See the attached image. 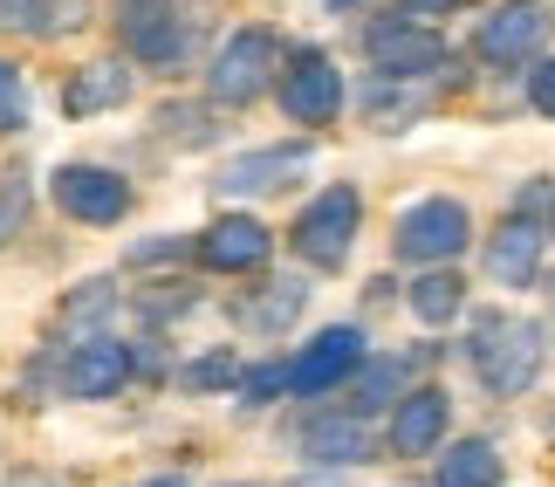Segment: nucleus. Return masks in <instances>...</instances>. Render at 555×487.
Instances as JSON below:
<instances>
[{
	"label": "nucleus",
	"mask_w": 555,
	"mask_h": 487,
	"mask_svg": "<svg viewBox=\"0 0 555 487\" xmlns=\"http://www.w3.org/2000/svg\"><path fill=\"white\" fill-rule=\"evenodd\" d=\"M466 357H474L480 385L494 392V398H515V392H528V385L542 377V330L528 323V316L487 309L480 323H474V344H466Z\"/></svg>",
	"instance_id": "nucleus-1"
},
{
	"label": "nucleus",
	"mask_w": 555,
	"mask_h": 487,
	"mask_svg": "<svg viewBox=\"0 0 555 487\" xmlns=\"http://www.w3.org/2000/svg\"><path fill=\"white\" fill-rule=\"evenodd\" d=\"M282 62H288V49L268 28H241L220 55H212L206 90H212V103H227V111H247L268 82H282Z\"/></svg>",
	"instance_id": "nucleus-2"
},
{
	"label": "nucleus",
	"mask_w": 555,
	"mask_h": 487,
	"mask_svg": "<svg viewBox=\"0 0 555 487\" xmlns=\"http://www.w3.org/2000/svg\"><path fill=\"white\" fill-rule=\"evenodd\" d=\"M357 227H364V200H357V185H323L302 214H295V254H302L309 268H344L350 247H357Z\"/></svg>",
	"instance_id": "nucleus-3"
},
{
	"label": "nucleus",
	"mask_w": 555,
	"mask_h": 487,
	"mask_svg": "<svg viewBox=\"0 0 555 487\" xmlns=\"http://www.w3.org/2000/svg\"><path fill=\"white\" fill-rule=\"evenodd\" d=\"M466 241H474V214H466L460 200H418L398 214V261H418V268H446L453 254H466Z\"/></svg>",
	"instance_id": "nucleus-4"
},
{
	"label": "nucleus",
	"mask_w": 555,
	"mask_h": 487,
	"mask_svg": "<svg viewBox=\"0 0 555 487\" xmlns=\"http://www.w3.org/2000/svg\"><path fill=\"white\" fill-rule=\"evenodd\" d=\"M357 371H364V330H357V323H330V330H315L309 344L288 357V392L323 398L336 385H350Z\"/></svg>",
	"instance_id": "nucleus-5"
},
{
	"label": "nucleus",
	"mask_w": 555,
	"mask_h": 487,
	"mask_svg": "<svg viewBox=\"0 0 555 487\" xmlns=\"http://www.w3.org/2000/svg\"><path fill=\"white\" fill-rule=\"evenodd\" d=\"M274 97H282L288 124H336V117H344V69H336L323 49H295L282 62Z\"/></svg>",
	"instance_id": "nucleus-6"
},
{
	"label": "nucleus",
	"mask_w": 555,
	"mask_h": 487,
	"mask_svg": "<svg viewBox=\"0 0 555 487\" xmlns=\"http://www.w3.org/2000/svg\"><path fill=\"white\" fill-rule=\"evenodd\" d=\"M555 35V14L542 8V0H507V8H494L480 21L474 35V55L494 62V69H515V62H535L542 41Z\"/></svg>",
	"instance_id": "nucleus-7"
},
{
	"label": "nucleus",
	"mask_w": 555,
	"mask_h": 487,
	"mask_svg": "<svg viewBox=\"0 0 555 487\" xmlns=\"http://www.w3.org/2000/svg\"><path fill=\"white\" fill-rule=\"evenodd\" d=\"M364 55L391 82H418V76L446 69V41L425 21H377V28H364Z\"/></svg>",
	"instance_id": "nucleus-8"
},
{
	"label": "nucleus",
	"mask_w": 555,
	"mask_h": 487,
	"mask_svg": "<svg viewBox=\"0 0 555 487\" xmlns=\"http://www.w3.org/2000/svg\"><path fill=\"white\" fill-rule=\"evenodd\" d=\"M55 206L82 227H117L131 214V179H117L111 165H62L55 172Z\"/></svg>",
	"instance_id": "nucleus-9"
},
{
	"label": "nucleus",
	"mask_w": 555,
	"mask_h": 487,
	"mask_svg": "<svg viewBox=\"0 0 555 487\" xmlns=\"http://www.w3.org/2000/svg\"><path fill=\"white\" fill-rule=\"evenodd\" d=\"M117 35L131 41L144 69H172L185 62V21L172 0H117Z\"/></svg>",
	"instance_id": "nucleus-10"
},
{
	"label": "nucleus",
	"mask_w": 555,
	"mask_h": 487,
	"mask_svg": "<svg viewBox=\"0 0 555 487\" xmlns=\"http://www.w3.org/2000/svg\"><path fill=\"white\" fill-rule=\"evenodd\" d=\"M192 254H199V268H212V274H261L268 254H274V234L247 214H220Z\"/></svg>",
	"instance_id": "nucleus-11"
},
{
	"label": "nucleus",
	"mask_w": 555,
	"mask_h": 487,
	"mask_svg": "<svg viewBox=\"0 0 555 487\" xmlns=\"http://www.w3.org/2000/svg\"><path fill=\"white\" fill-rule=\"evenodd\" d=\"M302 165H309V144H261V152L233 158L227 172L212 179V193H220V200H268V193H282Z\"/></svg>",
	"instance_id": "nucleus-12"
},
{
	"label": "nucleus",
	"mask_w": 555,
	"mask_h": 487,
	"mask_svg": "<svg viewBox=\"0 0 555 487\" xmlns=\"http://www.w3.org/2000/svg\"><path fill=\"white\" fill-rule=\"evenodd\" d=\"M446 426H453V398H446L439 385H412L398 398V412H391V453H404V460L439 453Z\"/></svg>",
	"instance_id": "nucleus-13"
},
{
	"label": "nucleus",
	"mask_w": 555,
	"mask_h": 487,
	"mask_svg": "<svg viewBox=\"0 0 555 487\" xmlns=\"http://www.w3.org/2000/svg\"><path fill=\"white\" fill-rule=\"evenodd\" d=\"M62 385H69V398H117L124 385H131V350L111 344V336H82V344L69 350Z\"/></svg>",
	"instance_id": "nucleus-14"
},
{
	"label": "nucleus",
	"mask_w": 555,
	"mask_h": 487,
	"mask_svg": "<svg viewBox=\"0 0 555 487\" xmlns=\"http://www.w3.org/2000/svg\"><path fill=\"white\" fill-rule=\"evenodd\" d=\"M131 90H138L131 62H82V69L69 76V90H62V111H69V117H96V111L131 103Z\"/></svg>",
	"instance_id": "nucleus-15"
},
{
	"label": "nucleus",
	"mask_w": 555,
	"mask_h": 487,
	"mask_svg": "<svg viewBox=\"0 0 555 487\" xmlns=\"http://www.w3.org/2000/svg\"><path fill=\"white\" fill-rule=\"evenodd\" d=\"M542 227L535 220H507L494 241H487V274H494L501 289H528L542 274Z\"/></svg>",
	"instance_id": "nucleus-16"
},
{
	"label": "nucleus",
	"mask_w": 555,
	"mask_h": 487,
	"mask_svg": "<svg viewBox=\"0 0 555 487\" xmlns=\"http://www.w3.org/2000/svg\"><path fill=\"white\" fill-rule=\"evenodd\" d=\"M302 453L323 460V467H357V460L377 453V439L357 412H336V419H309L302 426Z\"/></svg>",
	"instance_id": "nucleus-17"
},
{
	"label": "nucleus",
	"mask_w": 555,
	"mask_h": 487,
	"mask_svg": "<svg viewBox=\"0 0 555 487\" xmlns=\"http://www.w3.org/2000/svg\"><path fill=\"white\" fill-rule=\"evenodd\" d=\"M439 487H501L507 480V460L494 439H460L453 453H439Z\"/></svg>",
	"instance_id": "nucleus-18"
},
{
	"label": "nucleus",
	"mask_w": 555,
	"mask_h": 487,
	"mask_svg": "<svg viewBox=\"0 0 555 487\" xmlns=\"http://www.w3.org/2000/svg\"><path fill=\"white\" fill-rule=\"evenodd\" d=\"M404 377H412V364H404V357H371V364L350 377V406H357V419L377 412V406H398V398L412 392Z\"/></svg>",
	"instance_id": "nucleus-19"
},
{
	"label": "nucleus",
	"mask_w": 555,
	"mask_h": 487,
	"mask_svg": "<svg viewBox=\"0 0 555 487\" xmlns=\"http://www.w3.org/2000/svg\"><path fill=\"white\" fill-rule=\"evenodd\" d=\"M466 309V282H460V274L453 268H425L418 274V282H412V316H418V323H453V316Z\"/></svg>",
	"instance_id": "nucleus-20"
},
{
	"label": "nucleus",
	"mask_w": 555,
	"mask_h": 487,
	"mask_svg": "<svg viewBox=\"0 0 555 487\" xmlns=\"http://www.w3.org/2000/svg\"><path fill=\"white\" fill-rule=\"evenodd\" d=\"M302 282H268L261 295H254V303H241V323L247 330H261V336H282L295 316H302Z\"/></svg>",
	"instance_id": "nucleus-21"
},
{
	"label": "nucleus",
	"mask_w": 555,
	"mask_h": 487,
	"mask_svg": "<svg viewBox=\"0 0 555 487\" xmlns=\"http://www.w3.org/2000/svg\"><path fill=\"white\" fill-rule=\"evenodd\" d=\"M90 21V0H35L28 8V35H69Z\"/></svg>",
	"instance_id": "nucleus-22"
},
{
	"label": "nucleus",
	"mask_w": 555,
	"mask_h": 487,
	"mask_svg": "<svg viewBox=\"0 0 555 487\" xmlns=\"http://www.w3.org/2000/svg\"><path fill=\"white\" fill-rule=\"evenodd\" d=\"M241 385V364H233L227 350H212L199 357V364H185V392H233Z\"/></svg>",
	"instance_id": "nucleus-23"
},
{
	"label": "nucleus",
	"mask_w": 555,
	"mask_h": 487,
	"mask_svg": "<svg viewBox=\"0 0 555 487\" xmlns=\"http://www.w3.org/2000/svg\"><path fill=\"white\" fill-rule=\"evenodd\" d=\"M282 392H288V364H254V371H241V385H233L241 406H268V398H282Z\"/></svg>",
	"instance_id": "nucleus-24"
},
{
	"label": "nucleus",
	"mask_w": 555,
	"mask_h": 487,
	"mask_svg": "<svg viewBox=\"0 0 555 487\" xmlns=\"http://www.w3.org/2000/svg\"><path fill=\"white\" fill-rule=\"evenodd\" d=\"M21 227H28V179H21V172H0V247H8Z\"/></svg>",
	"instance_id": "nucleus-25"
},
{
	"label": "nucleus",
	"mask_w": 555,
	"mask_h": 487,
	"mask_svg": "<svg viewBox=\"0 0 555 487\" xmlns=\"http://www.w3.org/2000/svg\"><path fill=\"white\" fill-rule=\"evenodd\" d=\"M21 124H28V82L14 62H0V131H21Z\"/></svg>",
	"instance_id": "nucleus-26"
},
{
	"label": "nucleus",
	"mask_w": 555,
	"mask_h": 487,
	"mask_svg": "<svg viewBox=\"0 0 555 487\" xmlns=\"http://www.w3.org/2000/svg\"><path fill=\"white\" fill-rule=\"evenodd\" d=\"M165 124H172V138H185V144H206V138H212L206 111H179V103H172V111H165Z\"/></svg>",
	"instance_id": "nucleus-27"
},
{
	"label": "nucleus",
	"mask_w": 555,
	"mask_h": 487,
	"mask_svg": "<svg viewBox=\"0 0 555 487\" xmlns=\"http://www.w3.org/2000/svg\"><path fill=\"white\" fill-rule=\"evenodd\" d=\"M528 103H535L542 117H555V55L535 62V76H528Z\"/></svg>",
	"instance_id": "nucleus-28"
},
{
	"label": "nucleus",
	"mask_w": 555,
	"mask_h": 487,
	"mask_svg": "<svg viewBox=\"0 0 555 487\" xmlns=\"http://www.w3.org/2000/svg\"><path fill=\"white\" fill-rule=\"evenodd\" d=\"M28 8H35V0H0V28L28 35Z\"/></svg>",
	"instance_id": "nucleus-29"
},
{
	"label": "nucleus",
	"mask_w": 555,
	"mask_h": 487,
	"mask_svg": "<svg viewBox=\"0 0 555 487\" xmlns=\"http://www.w3.org/2000/svg\"><path fill=\"white\" fill-rule=\"evenodd\" d=\"M398 8H404V14H453L460 0H398Z\"/></svg>",
	"instance_id": "nucleus-30"
},
{
	"label": "nucleus",
	"mask_w": 555,
	"mask_h": 487,
	"mask_svg": "<svg viewBox=\"0 0 555 487\" xmlns=\"http://www.w3.org/2000/svg\"><path fill=\"white\" fill-rule=\"evenodd\" d=\"M138 487H185L179 474H158V480H138Z\"/></svg>",
	"instance_id": "nucleus-31"
},
{
	"label": "nucleus",
	"mask_w": 555,
	"mask_h": 487,
	"mask_svg": "<svg viewBox=\"0 0 555 487\" xmlns=\"http://www.w3.org/2000/svg\"><path fill=\"white\" fill-rule=\"evenodd\" d=\"M330 8H336V14H344V8H357V0H330Z\"/></svg>",
	"instance_id": "nucleus-32"
},
{
	"label": "nucleus",
	"mask_w": 555,
	"mask_h": 487,
	"mask_svg": "<svg viewBox=\"0 0 555 487\" xmlns=\"http://www.w3.org/2000/svg\"><path fill=\"white\" fill-rule=\"evenodd\" d=\"M548 433H555V419H548Z\"/></svg>",
	"instance_id": "nucleus-33"
},
{
	"label": "nucleus",
	"mask_w": 555,
	"mask_h": 487,
	"mask_svg": "<svg viewBox=\"0 0 555 487\" xmlns=\"http://www.w3.org/2000/svg\"><path fill=\"white\" fill-rule=\"evenodd\" d=\"M548 234H555V220H548Z\"/></svg>",
	"instance_id": "nucleus-34"
}]
</instances>
